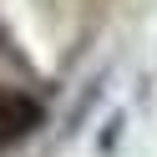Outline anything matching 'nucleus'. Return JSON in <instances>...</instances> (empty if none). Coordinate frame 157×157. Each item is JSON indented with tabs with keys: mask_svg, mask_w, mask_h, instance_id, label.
Masks as SVG:
<instances>
[{
	"mask_svg": "<svg viewBox=\"0 0 157 157\" xmlns=\"http://www.w3.org/2000/svg\"><path fill=\"white\" fill-rule=\"evenodd\" d=\"M41 127V101L31 91H0V147L21 142Z\"/></svg>",
	"mask_w": 157,
	"mask_h": 157,
	"instance_id": "nucleus-1",
	"label": "nucleus"
}]
</instances>
